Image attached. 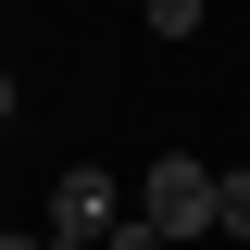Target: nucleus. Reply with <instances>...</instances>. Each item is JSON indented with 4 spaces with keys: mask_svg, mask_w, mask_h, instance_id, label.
<instances>
[{
    "mask_svg": "<svg viewBox=\"0 0 250 250\" xmlns=\"http://www.w3.org/2000/svg\"><path fill=\"white\" fill-rule=\"evenodd\" d=\"M50 225L62 238H100V225H113V175H100V163H62L50 175Z\"/></svg>",
    "mask_w": 250,
    "mask_h": 250,
    "instance_id": "obj_2",
    "label": "nucleus"
},
{
    "mask_svg": "<svg viewBox=\"0 0 250 250\" xmlns=\"http://www.w3.org/2000/svg\"><path fill=\"white\" fill-rule=\"evenodd\" d=\"M213 238H250V163H238V175H213Z\"/></svg>",
    "mask_w": 250,
    "mask_h": 250,
    "instance_id": "obj_3",
    "label": "nucleus"
},
{
    "mask_svg": "<svg viewBox=\"0 0 250 250\" xmlns=\"http://www.w3.org/2000/svg\"><path fill=\"white\" fill-rule=\"evenodd\" d=\"M0 250H50V238H25V225H0Z\"/></svg>",
    "mask_w": 250,
    "mask_h": 250,
    "instance_id": "obj_6",
    "label": "nucleus"
},
{
    "mask_svg": "<svg viewBox=\"0 0 250 250\" xmlns=\"http://www.w3.org/2000/svg\"><path fill=\"white\" fill-rule=\"evenodd\" d=\"M138 13H150V38H200V13H213V0H138Z\"/></svg>",
    "mask_w": 250,
    "mask_h": 250,
    "instance_id": "obj_4",
    "label": "nucleus"
},
{
    "mask_svg": "<svg viewBox=\"0 0 250 250\" xmlns=\"http://www.w3.org/2000/svg\"><path fill=\"white\" fill-rule=\"evenodd\" d=\"M138 213L163 225V250H175V238H213V163H200V150H163L150 175H138Z\"/></svg>",
    "mask_w": 250,
    "mask_h": 250,
    "instance_id": "obj_1",
    "label": "nucleus"
},
{
    "mask_svg": "<svg viewBox=\"0 0 250 250\" xmlns=\"http://www.w3.org/2000/svg\"><path fill=\"white\" fill-rule=\"evenodd\" d=\"M100 250H163V225H150V213H113V225H100Z\"/></svg>",
    "mask_w": 250,
    "mask_h": 250,
    "instance_id": "obj_5",
    "label": "nucleus"
},
{
    "mask_svg": "<svg viewBox=\"0 0 250 250\" xmlns=\"http://www.w3.org/2000/svg\"><path fill=\"white\" fill-rule=\"evenodd\" d=\"M0 125H13V75H0Z\"/></svg>",
    "mask_w": 250,
    "mask_h": 250,
    "instance_id": "obj_7",
    "label": "nucleus"
}]
</instances>
